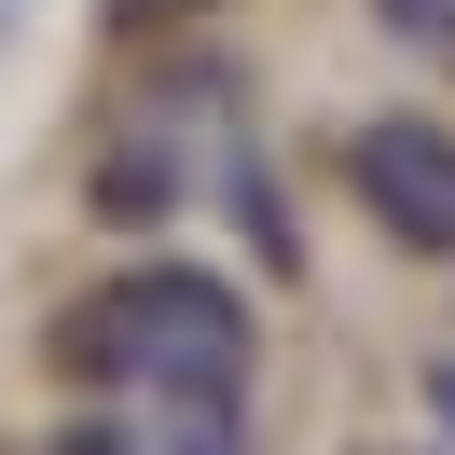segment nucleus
<instances>
[{"mask_svg":"<svg viewBox=\"0 0 455 455\" xmlns=\"http://www.w3.org/2000/svg\"><path fill=\"white\" fill-rule=\"evenodd\" d=\"M427 400H442V427H455V372H442V387H427Z\"/></svg>","mask_w":455,"mask_h":455,"instance_id":"39448f33","label":"nucleus"},{"mask_svg":"<svg viewBox=\"0 0 455 455\" xmlns=\"http://www.w3.org/2000/svg\"><path fill=\"white\" fill-rule=\"evenodd\" d=\"M345 180H359V207L414 262H455V124H414V111L359 124V139H345Z\"/></svg>","mask_w":455,"mask_h":455,"instance_id":"f03ea898","label":"nucleus"},{"mask_svg":"<svg viewBox=\"0 0 455 455\" xmlns=\"http://www.w3.org/2000/svg\"><path fill=\"white\" fill-rule=\"evenodd\" d=\"M400 28H427V42H455V0H387Z\"/></svg>","mask_w":455,"mask_h":455,"instance_id":"7ed1b4c3","label":"nucleus"},{"mask_svg":"<svg viewBox=\"0 0 455 455\" xmlns=\"http://www.w3.org/2000/svg\"><path fill=\"white\" fill-rule=\"evenodd\" d=\"M69 359L124 400H235L249 387V304L194 262H152V276H111L69 317Z\"/></svg>","mask_w":455,"mask_h":455,"instance_id":"f257e3e1","label":"nucleus"},{"mask_svg":"<svg viewBox=\"0 0 455 455\" xmlns=\"http://www.w3.org/2000/svg\"><path fill=\"white\" fill-rule=\"evenodd\" d=\"M166 14H194V0H111V28H166Z\"/></svg>","mask_w":455,"mask_h":455,"instance_id":"20e7f679","label":"nucleus"}]
</instances>
